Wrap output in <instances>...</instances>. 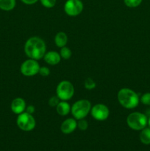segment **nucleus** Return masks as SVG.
<instances>
[{
	"instance_id": "f03ea898",
	"label": "nucleus",
	"mask_w": 150,
	"mask_h": 151,
	"mask_svg": "<svg viewBox=\"0 0 150 151\" xmlns=\"http://www.w3.org/2000/svg\"><path fill=\"white\" fill-rule=\"evenodd\" d=\"M117 97L121 106L125 109H135L139 104L140 98L138 94L130 88H123L120 89Z\"/></svg>"
},
{
	"instance_id": "1a4fd4ad",
	"label": "nucleus",
	"mask_w": 150,
	"mask_h": 151,
	"mask_svg": "<svg viewBox=\"0 0 150 151\" xmlns=\"http://www.w3.org/2000/svg\"><path fill=\"white\" fill-rule=\"evenodd\" d=\"M91 116L93 118L98 121H104L108 118L110 115V111L107 106L101 103L96 104L91 108Z\"/></svg>"
},
{
	"instance_id": "dca6fc26",
	"label": "nucleus",
	"mask_w": 150,
	"mask_h": 151,
	"mask_svg": "<svg viewBox=\"0 0 150 151\" xmlns=\"http://www.w3.org/2000/svg\"><path fill=\"white\" fill-rule=\"evenodd\" d=\"M140 140L144 145H150V128H144L140 134Z\"/></svg>"
},
{
	"instance_id": "bb28decb",
	"label": "nucleus",
	"mask_w": 150,
	"mask_h": 151,
	"mask_svg": "<svg viewBox=\"0 0 150 151\" xmlns=\"http://www.w3.org/2000/svg\"><path fill=\"white\" fill-rule=\"evenodd\" d=\"M147 124L149 125V127L150 128V117L148 119V122H147Z\"/></svg>"
},
{
	"instance_id": "4468645a",
	"label": "nucleus",
	"mask_w": 150,
	"mask_h": 151,
	"mask_svg": "<svg viewBox=\"0 0 150 151\" xmlns=\"http://www.w3.org/2000/svg\"><path fill=\"white\" fill-rule=\"evenodd\" d=\"M68 42V36L64 32H59L54 37V43L56 46L60 48L66 47Z\"/></svg>"
},
{
	"instance_id": "9d476101",
	"label": "nucleus",
	"mask_w": 150,
	"mask_h": 151,
	"mask_svg": "<svg viewBox=\"0 0 150 151\" xmlns=\"http://www.w3.org/2000/svg\"><path fill=\"white\" fill-rule=\"evenodd\" d=\"M76 128H77V122L76 121V119L69 118L63 121L60 126V130L63 134H69L74 132Z\"/></svg>"
},
{
	"instance_id": "412c9836",
	"label": "nucleus",
	"mask_w": 150,
	"mask_h": 151,
	"mask_svg": "<svg viewBox=\"0 0 150 151\" xmlns=\"http://www.w3.org/2000/svg\"><path fill=\"white\" fill-rule=\"evenodd\" d=\"M140 101L146 106H150V92L145 93L141 96L140 98Z\"/></svg>"
},
{
	"instance_id": "7ed1b4c3",
	"label": "nucleus",
	"mask_w": 150,
	"mask_h": 151,
	"mask_svg": "<svg viewBox=\"0 0 150 151\" xmlns=\"http://www.w3.org/2000/svg\"><path fill=\"white\" fill-rule=\"evenodd\" d=\"M91 104L88 100H79L75 102L71 108L74 118L77 120L85 119L91 110Z\"/></svg>"
},
{
	"instance_id": "f257e3e1",
	"label": "nucleus",
	"mask_w": 150,
	"mask_h": 151,
	"mask_svg": "<svg viewBox=\"0 0 150 151\" xmlns=\"http://www.w3.org/2000/svg\"><path fill=\"white\" fill-rule=\"evenodd\" d=\"M46 50V46L45 42L39 37H31L25 43V54L31 59L41 60L45 55Z\"/></svg>"
},
{
	"instance_id": "9b49d317",
	"label": "nucleus",
	"mask_w": 150,
	"mask_h": 151,
	"mask_svg": "<svg viewBox=\"0 0 150 151\" xmlns=\"http://www.w3.org/2000/svg\"><path fill=\"white\" fill-rule=\"evenodd\" d=\"M10 108L13 113L19 115L26 110V103L21 97H16L12 101Z\"/></svg>"
},
{
	"instance_id": "4be33fe9",
	"label": "nucleus",
	"mask_w": 150,
	"mask_h": 151,
	"mask_svg": "<svg viewBox=\"0 0 150 151\" xmlns=\"http://www.w3.org/2000/svg\"><path fill=\"white\" fill-rule=\"evenodd\" d=\"M88 123L85 119H79L77 122V128L81 131H85V130L88 129Z\"/></svg>"
},
{
	"instance_id": "20e7f679",
	"label": "nucleus",
	"mask_w": 150,
	"mask_h": 151,
	"mask_svg": "<svg viewBox=\"0 0 150 151\" xmlns=\"http://www.w3.org/2000/svg\"><path fill=\"white\" fill-rule=\"evenodd\" d=\"M148 122L146 116L140 112H132L128 115L126 118V124L128 126L135 131H141L146 128Z\"/></svg>"
},
{
	"instance_id": "f3484780",
	"label": "nucleus",
	"mask_w": 150,
	"mask_h": 151,
	"mask_svg": "<svg viewBox=\"0 0 150 151\" xmlns=\"http://www.w3.org/2000/svg\"><path fill=\"white\" fill-rule=\"evenodd\" d=\"M60 57L61 58L65 59V60H68L71 58V51L69 48L66 47H62L61 50H60Z\"/></svg>"
},
{
	"instance_id": "aec40b11",
	"label": "nucleus",
	"mask_w": 150,
	"mask_h": 151,
	"mask_svg": "<svg viewBox=\"0 0 150 151\" xmlns=\"http://www.w3.org/2000/svg\"><path fill=\"white\" fill-rule=\"evenodd\" d=\"M41 4L46 8H51L54 7L56 4L57 0H40Z\"/></svg>"
},
{
	"instance_id": "5701e85b",
	"label": "nucleus",
	"mask_w": 150,
	"mask_h": 151,
	"mask_svg": "<svg viewBox=\"0 0 150 151\" xmlns=\"http://www.w3.org/2000/svg\"><path fill=\"white\" fill-rule=\"evenodd\" d=\"M60 99L57 97V96H54V97H51V98H49V105L51 107H56L57 106L60 101H59Z\"/></svg>"
},
{
	"instance_id": "393cba45",
	"label": "nucleus",
	"mask_w": 150,
	"mask_h": 151,
	"mask_svg": "<svg viewBox=\"0 0 150 151\" xmlns=\"http://www.w3.org/2000/svg\"><path fill=\"white\" fill-rule=\"evenodd\" d=\"M26 112L30 114H32L35 112V107L32 105H29L27 107H26Z\"/></svg>"
},
{
	"instance_id": "f8f14e48",
	"label": "nucleus",
	"mask_w": 150,
	"mask_h": 151,
	"mask_svg": "<svg viewBox=\"0 0 150 151\" xmlns=\"http://www.w3.org/2000/svg\"><path fill=\"white\" fill-rule=\"evenodd\" d=\"M44 59L48 64L54 66V65H57L60 63L61 57H60V55L57 53V52L49 51L48 52H46Z\"/></svg>"
},
{
	"instance_id": "6e6552de",
	"label": "nucleus",
	"mask_w": 150,
	"mask_h": 151,
	"mask_svg": "<svg viewBox=\"0 0 150 151\" xmlns=\"http://www.w3.org/2000/svg\"><path fill=\"white\" fill-rule=\"evenodd\" d=\"M83 10V4L81 0H67L65 3V13L69 16H76Z\"/></svg>"
},
{
	"instance_id": "ddd939ff",
	"label": "nucleus",
	"mask_w": 150,
	"mask_h": 151,
	"mask_svg": "<svg viewBox=\"0 0 150 151\" xmlns=\"http://www.w3.org/2000/svg\"><path fill=\"white\" fill-rule=\"evenodd\" d=\"M56 111L57 113L60 116H66L71 111V106L67 101H61L56 106Z\"/></svg>"
},
{
	"instance_id": "a878e982",
	"label": "nucleus",
	"mask_w": 150,
	"mask_h": 151,
	"mask_svg": "<svg viewBox=\"0 0 150 151\" xmlns=\"http://www.w3.org/2000/svg\"><path fill=\"white\" fill-rule=\"evenodd\" d=\"M21 1L23 3H24L25 4H29V5H30V4H35L38 0H21Z\"/></svg>"
},
{
	"instance_id": "2eb2a0df",
	"label": "nucleus",
	"mask_w": 150,
	"mask_h": 151,
	"mask_svg": "<svg viewBox=\"0 0 150 151\" xmlns=\"http://www.w3.org/2000/svg\"><path fill=\"white\" fill-rule=\"evenodd\" d=\"M16 0H0V9L4 11H10L16 7Z\"/></svg>"
},
{
	"instance_id": "39448f33",
	"label": "nucleus",
	"mask_w": 150,
	"mask_h": 151,
	"mask_svg": "<svg viewBox=\"0 0 150 151\" xmlns=\"http://www.w3.org/2000/svg\"><path fill=\"white\" fill-rule=\"evenodd\" d=\"M56 94L57 97L63 101L71 100L74 94V88L70 81H63L57 85L56 88Z\"/></svg>"
},
{
	"instance_id": "6ab92c4d",
	"label": "nucleus",
	"mask_w": 150,
	"mask_h": 151,
	"mask_svg": "<svg viewBox=\"0 0 150 151\" xmlns=\"http://www.w3.org/2000/svg\"><path fill=\"white\" fill-rule=\"evenodd\" d=\"M125 5L127 6L128 7H137L141 4L142 0H124Z\"/></svg>"
},
{
	"instance_id": "a211bd4d",
	"label": "nucleus",
	"mask_w": 150,
	"mask_h": 151,
	"mask_svg": "<svg viewBox=\"0 0 150 151\" xmlns=\"http://www.w3.org/2000/svg\"><path fill=\"white\" fill-rule=\"evenodd\" d=\"M84 86H85V88L88 90H92L94 89L96 86V84L95 81L91 78H87L85 81V83H84Z\"/></svg>"
},
{
	"instance_id": "423d86ee",
	"label": "nucleus",
	"mask_w": 150,
	"mask_h": 151,
	"mask_svg": "<svg viewBox=\"0 0 150 151\" xmlns=\"http://www.w3.org/2000/svg\"><path fill=\"white\" fill-rule=\"evenodd\" d=\"M16 124L22 131H30L35 128L36 122L32 114L27 112H23L19 114V116L16 119Z\"/></svg>"
},
{
	"instance_id": "0eeeda50",
	"label": "nucleus",
	"mask_w": 150,
	"mask_h": 151,
	"mask_svg": "<svg viewBox=\"0 0 150 151\" xmlns=\"http://www.w3.org/2000/svg\"><path fill=\"white\" fill-rule=\"evenodd\" d=\"M40 65L36 60L28 59L24 61L21 65L20 70L23 75L26 77H32L39 72Z\"/></svg>"
},
{
	"instance_id": "b1692460",
	"label": "nucleus",
	"mask_w": 150,
	"mask_h": 151,
	"mask_svg": "<svg viewBox=\"0 0 150 151\" xmlns=\"http://www.w3.org/2000/svg\"><path fill=\"white\" fill-rule=\"evenodd\" d=\"M38 73L43 77H47L50 74V70L48 67H46V66H42V67H40L39 72Z\"/></svg>"
}]
</instances>
